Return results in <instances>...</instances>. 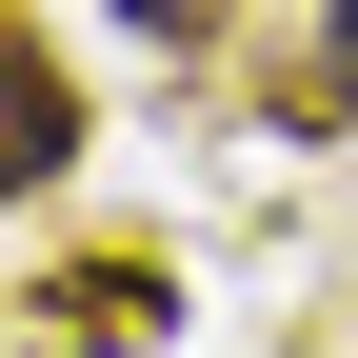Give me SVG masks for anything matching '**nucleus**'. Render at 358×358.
I'll return each mask as SVG.
<instances>
[{
  "instance_id": "1",
  "label": "nucleus",
  "mask_w": 358,
  "mask_h": 358,
  "mask_svg": "<svg viewBox=\"0 0 358 358\" xmlns=\"http://www.w3.org/2000/svg\"><path fill=\"white\" fill-rule=\"evenodd\" d=\"M60 159H80V80L40 60L20 20H0V199H40V179H60Z\"/></svg>"
},
{
  "instance_id": "2",
  "label": "nucleus",
  "mask_w": 358,
  "mask_h": 358,
  "mask_svg": "<svg viewBox=\"0 0 358 358\" xmlns=\"http://www.w3.org/2000/svg\"><path fill=\"white\" fill-rule=\"evenodd\" d=\"M319 120H358V0H319Z\"/></svg>"
},
{
  "instance_id": "3",
  "label": "nucleus",
  "mask_w": 358,
  "mask_h": 358,
  "mask_svg": "<svg viewBox=\"0 0 358 358\" xmlns=\"http://www.w3.org/2000/svg\"><path fill=\"white\" fill-rule=\"evenodd\" d=\"M100 20H140V40H219V0H100Z\"/></svg>"
}]
</instances>
